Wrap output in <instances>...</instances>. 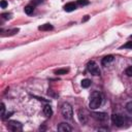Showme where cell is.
I'll list each match as a JSON object with an SVG mask.
<instances>
[{
    "mask_svg": "<svg viewBox=\"0 0 132 132\" xmlns=\"http://www.w3.org/2000/svg\"><path fill=\"white\" fill-rule=\"evenodd\" d=\"M91 116L94 119H96L97 121H100V122H103L107 119V113H105V112H93Z\"/></svg>",
    "mask_w": 132,
    "mask_h": 132,
    "instance_id": "8992f818",
    "label": "cell"
},
{
    "mask_svg": "<svg viewBox=\"0 0 132 132\" xmlns=\"http://www.w3.org/2000/svg\"><path fill=\"white\" fill-rule=\"evenodd\" d=\"M78 119H79V121H80L82 124L87 123V116H86L85 111H82V110H78Z\"/></svg>",
    "mask_w": 132,
    "mask_h": 132,
    "instance_id": "8fae6325",
    "label": "cell"
},
{
    "mask_svg": "<svg viewBox=\"0 0 132 132\" xmlns=\"http://www.w3.org/2000/svg\"><path fill=\"white\" fill-rule=\"evenodd\" d=\"M113 59H114V57H113L112 55H108V56L104 57V58L102 59V65H106V64H108V63L112 62V61H113Z\"/></svg>",
    "mask_w": 132,
    "mask_h": 132,
    "instance_id": "30bf717a",
    "label": "cell"
},
{
    "mask_svg": "<svg viewBox=\"0 0 132 132\" xmlns=\"http://www.w3.org/2000/svg\"><path fill=\"white\" fill-rule=\"evenodd\" d=\"M76 4L79 5V6H85V5H88L89 4V1L88 0H77Z\"/></svg>",
    "mask_w": 132,
    "mask_h": 132,
    "instance_id": "2e32d148",
    "label": "cell"
},
{
    "mask_svg": "<svg viewBox=\"0 0 132 132\" xmlns=\"http://www.w3.org/2000/svg\"><path fill=\"white\" fill-rule=\"evenodd\" d=\"M2 16L5 20H7V19H10L11 18V13H2Z\"/></svg>",
    "mask_w": 132,
    "mask_h": 132,
    "instance_id": "7402d4cb",
    "label": "cell"
},
{
    "mask_svg": "<svg viewBox=\"0 0 132 132\" xmlns=\"http://www.w3.org/2000/svg\"><path fill=\"white\" fill-rule=\"evenodd\" d=\"M130 38H131V39H132V35H131V36H130Z\"/></svg>",
    "mask_w": 132,
    "mask_h": 132,
    "instance_id": "cb8c5ba5",
    "label": "cell"
},
{
    "mask_svg": "<svg viewBox=\"0 0 132 132\" xmlns=\"http://www.w3.org/2000/svg\"><path fill=\"white\" fill-rule=\"evenodd\" d=\"M7 127H8V129H10L12 131H20V130H22L23 125L16 121H9L7 123Z\"/></svg>",
    "mask_w": 132,
    "mask_h": 132,
    "instance_id": "5b68a950",
    "label": "cell"
},
{
    "mask_svg": "<svg viewBox=\"0 0 132 132\" xmlns=\"http://www.w3.org/2000/svg\"><path fill=\"white\" fill-rule=\"evenodd\" d=\"M1 116L4 119V116H5V105H4V103L1 104Z\"/></svg>",
    "mask_w": 132,
    "mask_h": 132,
    "instance_id": "ffe728a7",
    "label": "cell"
},
{
    "mask_svg": "<svg viewBox=\"0 0 132 132\" xmlns=\"http://www.w3.org/2000/svg\"><path fill=\"white\" fill-rule=\"evenodd\" d=\"M126 74L128 75V76H132V66H129L127 69H126Z\"/></svg>",
    "mask_w": 132,
    "mask_h": 132,
    "instance_id": "d6986e66",
    "label": "cell"
},
{
    "mask_svg": "<svg viewBox=\"0 0 132 132\" xmlns=\"http://www.w3.org/2000/svg\"><path fill=\"white\" fill-rule=\"evenodd\" d=\"M88 20H89V15H86V16H85V19L82 20V22H86V21H88Z\"/></svg>",
    "mask_w": 132,
    "mask_h": 132,
    "instance_id": "603a6c76",
    "label": "cell"
},
{
    "mask_svg": "<svg viewBox=\"0 0 132 132\" xmlns=\"http://www.w3.org/2000/svg\"><path fill=\"white\" fill-rule=\"evenodd\" d=\"M126 109H127L130 113H132V101H130V102H128V103L126 104Z\"/></svg>",
    "mask_w": 132,
    "mask_h": 132,
    "instance_id": "ac0fdd59",
    "label": "cell"
},
{
    "mask_svg": "<svg viewBox=\"0 0 132 132\" xmlns=\"http://www.w3.org/2000/svg\"><path fill=\"white\" fill-rule=\"evenodd\" d=\"M111 122L117 127H122L125 124V118L119 113H113L111 116Z\"/></svg>",
    "mask_w": 132,
    "mask_h": 132,
    "instance_id": "277c9868",
    "label": "cell"
},
{
    "mask_svg": "<svg viewBox=\"0 0 132 132\" xmlns=\"http://www.w3.org/2000/svg\"><path fill=\"white\" fill-rule=\"evenodd\" d=\"M75 9H76V4L73 3V2H69V3H67V4L64 5V10L65 11L70 12V11H73Z\"/></svg>",
    "mask_w": 132,
    "mask_h": 132,
    "instance_id": "ba28073f",
    "label": "cell"
},
{
    "mask_svg": "<svg viewBox=\"0 0 132 132\" xmlns=\"http://www.w3.org/2000/svg\"><path fill=\"white\" fill-rule=\"evenodd\" d=\"M91 82H92V81H91L89 78H85V79L81 80V87L87 89V88H89V87L91 86Z\"/></svg>",
    "mask_w": 132,
    "mask_h": 132,
    "instance_id": "5bb4252c",
    "label": "cell"
},
{
    "mask_svg": "<svg viewBox=\"0 0 132 132\" xmlns=\"http://www.w3.org/2000/svg\"><path fill=\"white\" fill-rule=\"evenodd\" d=\"M61 113L62 116L67 119V120H70L72 119V116H73V109H72V106L67 103V102H64L61 106Z\"/></svg>",
    "mask_w": 132,
    "mask_h": 132,
    "instance_id": "7a4b0ae2",
    "label": "cell"
},
{
    "mask_svg": "<svg viewBox=\"0 0 132 132\" xmlns=\"http://www.w3.org/2000/svg\"><path fill=\"white\" fill-rule=\"evenodd\" d=\"M87 69L89 70V72H91V74L93 75H100V69L98 67V65L94 62V61H89L87 64Z\"/></svg>",
    "mask_w": 132,
    "mask_h": 132,
    "instance_id": "3957f363",
    "label": "cell"
},
{
    "mask_svg": "<svg viewBox=\"0 0 132 132\" xmlns=\"http://www.w3.org/2000/svg\"><path fill=\"white\" fill-rule=\"evenodd\" d=\"M121 48H131L132 50V41H128L123 46H121Z\"/></svg>",
    "mask_w": 132,
    "mask_h": 132,
    "instance_id": "e0dca14e",
    "label": "cell"
},
{
    "mask_svg": "<svg viewBox=\"0 0 132 132\" xmlns=\"http://www.w3.org/2000/svg\"><path fill=\"white\" fill-rule=\"evenodd\" d=\"M43 114L45 116V117H51L52 114H53V109H52V107L50 106V105H45L44 107H43Z\"/></svg>",
    "mask_w": 132,
    "mask_h": 132,
    "instance_id": "9c48e42d",
    "label": "cell"
},
{
    "mask_svg": "<svg viewBox=\"0 0 132 132\" xmlns=\"http://www.w3.org/2000/svg\"><path fill=\"white\" fill-rule=\"evenodd\" d=\"M24 10H25V12H26L27 14H32L33 11H34V6H32V5H27V6L24 8Z\"/></svg>",
    "mask_w": 132,
    "mask_h": 132,
    "instance_id": "9a60e30c",
    "label": "cell"
},
{
    "mask_svg": "<svg viewBox=\"0 0 132 132\" xmlns=\"http://www.w3.org/2000/svg\"><path fill=\"white\" fill-rule=\"evenodd\" d=\"M0 5H1V8H5V7L7 6V2H6L5 0H2L1 3H0Z\"/></svg>",
    "mask_w": 132,
    "mask_h": 132,
    "instance_id": "44dd1931",
    "label": "cell"
},
{
    "mask_svg": "<svg viewBox=\"0 0 132 132\" xmlns=\"http://www.w3.org/2000/svg\"><path fill=\"white\" fill-rule=\"evenodd\" d=\"M68 71H69V69H67V68H61V69L55 70V73L58 75H63V74H66Z\"/></svg>",
    "mask_w": 132,
    "mask_h": 132,
    "instance_id": "4fadbf2b",
    "label": "cell"
},
{
    "mask_svg": "<svg viewBox=\"0 0 132 132\" xmlns=\"http://www.w3.org/2000/svg\"><path fill=\"white\" fill-rule=\"evenodd\" d=\"M58 130L61 132H70V131H72V127L66 123H61L58 126Z\"/></svg>",
    "mask_w": 132,
    "mask_h": 132,
    "instance_id": "52a82bcc",
    "label": "cell"
},
{
    "mask_svg": "<svg viewBox=\"0 0 132 132\" xmlns=\"http://www.w3.org/2000/svg\"><path fill=\"white\" fill-rule=\"evenodd\" d=\"M38 29H39V30H41V31H50V30H52V29H53V26H52L51 24H44V25L39 26V27H38Z\"/></svg>",
    "mask_w": 132,
    "mask_h": 132,
    "instance_id": "7c38bea8",
    "label": "cell"
},
{
    "mask_svg": "<svg viewBox=\"0 0 132 132\" xmlns=\"http://www.w3.org/2000/svg\"><path fill=\"white\" fill-rule=\"evenodd\" d=\"M102 94L99 91H94L91 96H90V102H89V107L91 109H97L101 104H102Z\"/></svg>",
    "mask_w": 132,
    "mask_h": 132,
    "instance_id": "6da1fadb",
    "label": "cell"
}]
</instances>
